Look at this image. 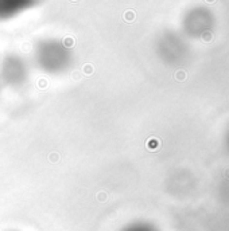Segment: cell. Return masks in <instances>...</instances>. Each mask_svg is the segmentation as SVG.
I'll list each match as a JSON object with an SVG mask.
<instances>
[{"label": "cell", "mask_w": 229, "mask_h": 231, "mask_svg": "<svg viewBox=\"0 0 229 231\" xmlns=\"http://www.w3.org/2000/svg\"><path fill=\"white\" fill-rule=\"evenodd\" d=\"M34 59L40 70L57 74L66 70L71 62V53L58 39H43L34 50Z\"/></svg>", "instance_id": "6da1fadb"}, {"label": "cell", "mask_w": 229, "mask_h": 231, "mask_svg": "<svg viewBox=\"0 0 229 231\" xmlns=\"http://www.w3.org/2000/svg\"><path fill=\"white\" fill-rule=\"evenodd\" d=\"M29 75V67L23 58L11 54L3 59L0 65V78L6 85L15 88L26 82Z\"/></svg>", "instance_id": "7a4b0ae2"}, {"label": "cell", "mask_w": 229, "mask_h": 231, "mask_svg": "<svg viewBox=\"0 0 229 231\" xmlns=\"http://www.w3.org/2000/svg\"><path fill=\"white\" fill-rule=\"evenodd\" d=\"M40 0H0V20H8L30 8L35 7Z\"/></svg>", "instance_id": "3957f363"}, {"label": "cell", "mask_w": 229, "mask_h": 231, "mask_svg": "<svg viewBox=\"0 0 229 231\" xmlns=\"http://www.w3.org/2000/svg\"><path fill=\"white\" fill-rule=\"evenodd\" d=\"M121 231H152L150 227H147L144 224L140 223H135V224H129L128 227H124Z\"/></svg>", "instance_id": "277c9868"}, {"label": "cell", "mask_w": 229, "mask_h": 231, "mask_svg": "<svg viewBox=\"0 0 229 231\" xmlns=\"http://www.w3.org/2000/svg\"><path fill=\"white\" fill-rule=\"evenodd\" d=\"M210 38H212L210 33H208V31H206V33H204V39H205V40H210Z\"/></svg>", "instance_id": "5b68a950"}, {"label": "cell", "mask_w": 229, "mask_h": 231, "mask_svg": "<svg viewBox=\"0 0 229 231\" xmlns=\"http://www.w3.org/2000/svg\"><path fill=\"white\" fill-rule=\"evenodd\" d=\"M206 2H208V3H213L214 0H206Z\"/></svg>", "instance_id": "8992f818"}]
</instances>
